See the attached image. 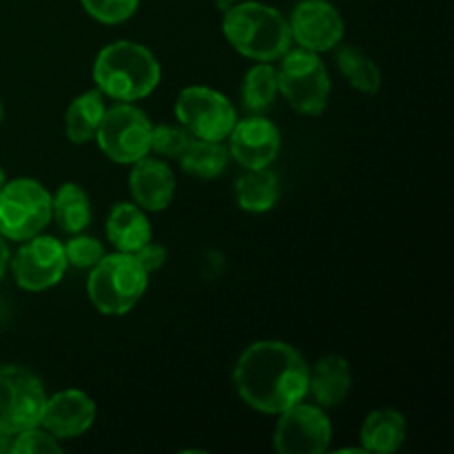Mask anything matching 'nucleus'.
<instances>
[{
  "instance_id": "1",
  "label": "nucleus",
  "mask_w": 454,
  "mask_h": 454,
  "mask_svg": "<svg viewBox=\"0 0 454 454\" xmlns=\"http://www.w3.org/2000/svg\"><path fill=\"white\" fill-rule=\"evenodd\" d=\"M310 368L297 348L286 341L262 340L239 355L233 384L244 403L264 415H279L304 402Z\"/></svg>"
},
{
  "instance_id": "2",
  "label": "nucleus",
  "mask_w": 454,
  "mask_h": 454,
  "mask_svg": "<svg viewBox=\"0 0 454 454\" xmlns=\"http://www.w3.org/2000/svg\"><path fill=\"white\" fill-rule=\"evenodd\" d=\"M162 78L158 58L145 44L115 40L98 53L93 82L102 96L118 102H136L151 96Z\"/></svg>"
},
{
  "instance_id": "3",
  "label": "nucleus",
  "mask_w": 454,
  "mask_h": 454,
  "mask_svg": "<svg viewBox=\"0 0 454 454\" xmlns=\"http://www.w3.org/2000/svg\"><path fill=\"white\" fill-rule=\"evenodd\" d=\"M222 31L231 47L257 62H275L291 49V27L275 7L257 0L235 3L224 12Z\"/></svg>"
},
{
  "instance_id": "4",
  "label": "nucleus",
  "mask_w": 454,
  "mask_h": 454,
  "mask_svg": "<svg viewBox=\"0 0 454 454\" xmlns=\"http://www.w3.org/2000/svg\"><path fill=\"white\" fill-rule=\"evenodd\" d=\"M149 273L137 264L131 253L105 255L91 269L87 282L89 300L102 315L118 317L127 315L145 295Z\"/></svg>"
},
{
  "instance_id": "5",
  "label": "nucleus",
  "mask_w": 454,
  "mask_h": 454,
  "mask_svg": "<svg viewBox=\"0 0 454 454\" xmlns=\"http://www.w3.org/2000/svg\"><path fill=\"white\" fill-rule=\"evenodd\" d=\"M278 69L279 93L288 105L306 115H319L331 98V75L319 53L309 49H288Z\"/></svg>"
},
{
  "instance_id": "6",
  "label": "nucleus",
  "mask_w": 454,
  "mask_h": 454,
  "mask_svg": "<svg viewBox=\"0 0 454 454\" xmlns=\"http://www.w3.org/2000/svg\"><path fill=\"white\" fill-rule=\"evenodd\" d=\"M51 222V193L31 177L0 186V233L12 242H27Z\"/></svg>"
},
{
  "instance_id": "7",
  "label": "nucleus",
  "mask_w": 454,
  "mask_h": 454,
  "mask_svg": "<svg viewBox=\"0 0 454 454\" xmlns=\"http://www.w3.org/2000/svg\"><path fill=\"white\" fill-rule=\"evenodd\" d=\"M153 124L133 102H118L105 109L96 137L102 153L118 164H133L151 153Z\"/></svg>"
},
{
  "instance_id": "8",
  "label": "nucleus",
  "mask_w": 454,
  "mask_h": 454,
  "mask_svg": "<svg viewBox=\"0 0 454 454\" xmlns=\"http://www.w3.org/2000/svg\"><path fill=\"white\" fill-rule=\"evenodd\" d=\"M176 118L193 137L224 142L238 122V111L224 93L193 84L177 96Z\"/></svg>"
},
{
  "instance_id": "9",
  "label": "nucleus",
  "mask_w": 454,
  "mask_h": 454,
  "mask_svg": "<svg viewBox=\"0 0 454 454\" xmlns=\"http://www.w3.org/2000/svg\"><path fill=\"white\" fill-rule=\"evenodd\" d=\"M44 395L38 377L22 366L0 368V433L13 434L40 426Z\"/></svg>"
},
{
  "instance_id": "10",
  "label": "nucleus",
  "mask_w": 454,
  "mask_h": 454,
  "mask_svg": "<svg viewBox=\"0 0 454 454\" xmlns=\"http://www.w3.org/2000/svg\"><path fill=\"white\" fill-rule=\"evenodd\" d=\"M333 439V426L322 406L295 403L279 412L275 428V450L282 454H322Z\"/></svg>"
},
{
  "instance_id": "11",
  "label": "nucleus",
  "mask_w": 454,
  "mask_h": 454,
  "mask_svg": "<svg viewBox=\"0 0 454 454\" xmlns=\"http://www.w3.org/2000/svg\"><path fill=\"white\" fill-rule=\"evenodd\" d=\"M65 244L51 235H34L13 255L12 269L16 284L29 293L56 286L67 270Z\"/></svg>"
},
{
  "instance_id": "12",
  "label": "nucleus",
  "mask_w": 454,
  "mask_h": 454,
  "mask_svg": "<svg viewBox=\"0 0 454 454\" xmlns=\"http://www.w3.org/2000/svg\"><path fill=\"white\" fill-rule=\"evenodd\" d=\"M291 38L309 51L324 53L340 47L344 38V18L340 16L335 4L328 0H301L293 9L291 20Z\"/></svg>"
},
{
  "instance_id": "13",
  "label": "nucleus",
  "mask_w": 454,
  "mask_h": 454,
  "mask_svg": "<svg viewBox=\"0 0 454 454\" xmlns=\"http://www.w3.org/2000/svg\"><path fill=\"white\" fill-rule=\"evenodd\" d=\"M231 158L244 168H266L275 162L282 146L279 129L269 118L253 114L251 118L238 120L229 133Z\"/></svg>"
},
{
  "instance_id": "14",
  "label": "nucleus",
  "mask_w": 454,
  "mask_h": 454,
  "mask_svg": "<svg viewBox=\"0 0 454 454\" xmlns=\"http://www.w3.org/2000/svg\"><path fill=\"white\" fill-rule=\"evenodd\" d=\"M96 421V402L78 388L60 390L44 402L40 426L56 439H74Z\"/></svg>"
},
{
  "instance_id": "15",
  "label": "nucleus",
  "mask_w": 454,
  "mask_h": 454,
  "mask_svg": "<svg viewBox=\"0 0 454 454\" xmlns=\"http://www.w3.org/2000/svg\"><path fill=\"white\" fill-rule=\"evenodd\" d=\"M129 189L137 207L160 213L171 207L173 195H176V176L167 162L145 155L133 162L131 173H129Z\"/></svg>"
},
{
  "instance_id": "16",
  "label": "nucleus",
  "mask_w": 454,
  "mask_h": 454,
  "mask_svg": "<svg viewBox=\"0 0 454 454\" xmlns=\"http://www.w3.org/2000/svg\"><path fill=\"white\" fill-rule=\"evenodd\" d=\"M353 386L350 364L340 355H326L313 366L309 375V395L322 408H335L348 397Z\"/></svg>"
},
{
  "instance_id": "17",
  "label": "nucleus",
  "mask_w": 454,
  "mask_h": 454,
  "mask_svg": "<svg viewBox=\"0 0 454 454\" xmlns=\"http://www.w3.org/2000/svg\"><path fill=\"white\" fill-rule=\"evenodd\" d=\"M106 238L120 253H136L151 239V224L145 208L136 202L115 204L106 217Z\"/></svg>"
},
{
  "instance_id": "18",
  "label": "nucleus",
  "mask_w": 454,
  "mask_h": 454,
  "mask_svg": "<svg viewBox=\"0 0 454 454\" xmlns=\"http://www.w3.org/2000/svg\"><path fill=\"white\" fill-rule=\"evenodd\" d=\"M362 448L375 454H393L402 448L406 439V417L393 408H380L372 411L364 419L359 430Z\"/></svg>"
},
{
  "instance_id": "19",
  "label": "nucleus",
  "mask_w": 454,
  "mask_h": 454,
  "mask_svg": "<svg viewBox=\"0 0 454 454\" xmlns=\"http://www.w3.org/2000/svg\"><path fill=\"white\" fill-rule=\"evenodd\" d=\"M279 198V177L266 168H247L235 182V200L239 208L248 213H266Z\"/></svg>"
},
{
  "instance_id": "20",
  "label": "nucleus",
  "mask_w": 454,
  "mask_h": 454,
  "mask_svg": "<svg viewBox=\"0 0 454 454\" xmlns=\"http://www.w3.org/2000/svg\"><path fill=\"white\" fill-rule=\"evenodd\" d=\"M105 96L98 89L84 91L75 98L65 114V131L74 145H84V142L96 137L100 120L105 115Z\"/></svg>"
},
{
  "instance_id": "21",
  "label": "nucleus",
  "mask_w": 454,
  "mask_h": 454,
  "mask_svg": "<svg viewBox=\"0 0 454 454\" xmlns=\"http://www.w3.org/2000/svg\"><path fill=\"white\" fill-rule=\"evenodd\" d=\"M51 217L65 233H82L91 222V202L87 191L74 182L62 184L56 195H51Z\"/></svg>"
},
{
  "instance_id": "22",
  "label": "nucleus",
  "mask_w": 454,
  "mask_h": 454,
  "mask_svg": "<svg viewBox=\"0 0 454 454\" xmlns=\"http://www.w3.org/2000/svg\"><path fill=\"white\" fill-rule=\"evenodd\" d=\"M229 146H226L224 142L193 137L177 162L182 164V168H184L189 176L202 177V180H213V177L222 176V171H224L226 164H229Z\"/></svg>"
},
{
  "instance_id": "23",
  "label": "nucleus",
  "mask_w": 454,
  "mask_h": 454,
  "mask_svg": "<svg viewBox=\"0 0 454 454\" xmlns=\"http://www.w3.org/2000/svg\"><path fill=\"white\" fill-rule=\"evenodd\" d=\"M279 82L278 67L270 62H257L247 71L242 82V105L251 114H264L278 100Z\"/></svg>"
},
{
  "instance_id": "24",
  "label": "nucleus",
  "mask_w": 454,
  "mask_h": 454,
  "mask_svg": "<svg viewBox=\"0 0 454 454\" xmlns=\"http://www.w3.org/2000/svg\"><path fill=\"white\" fill-rule=\"evenodd\" d=\"M337 65H340L341 75L357 91L368 93V96L380 93L381 84H384V75H381V69L368 53L359 51L353 44H346L337 51Z\"/></svg>"
},
{
  "instance_id": "25",
  "label": "nucleus",
  "mask_w": 454,
  "mask_h": 454,
  "mask_svg": "<svg viewBox=\"0 0 454 454\" xmlns=\"http://www.w3.org/2000/svg\"><path fill=\"white\" fill-rule=\"evenodd\" d=\"M193 140L189 131L184 127H173V124H158L151 131V151H155L162 158H173L180 160V155L184 153L189 142Z\"/></svg>"
},
{
  "instance_id": "26",
  "label": "nucleus",
  "mask_w": 454,
  "mask_h": 454,
  "mask_svg": "<svg viewBox=\"0 0 454 454\" xmlns=\"http://www.w3.org/2000/svg\"><path fill=\"white\" fill-rule=\"evenodd\" d=\"M84 12L102 25L127 22L140 7V0H80Z\"/></svg>"
},
{
  "instance_id": "27",
  "label": "nucleus",
  "mask_w": 454,
  "mask_h": 454,
  "mask_svg": "<svg viewBox=\"0 0 454 454\" xmlns=\"http://www.w3.org/2000/svg\"><path fill=\"white\" fill-rule=\"evenodd\" d=\"M65 255L67 264L75 266V269H93L105 257V247L100 244V239L91 238V235L75 233L65 244Z\"/></svg>"
},
{
  "instance_id": "28",
  "label": "nucleus",
  "mask_w": 454,
  "mask_h": 454,
  "mask_svg": "<svg viewBox=\"0 0 454 454\" xmlns=\"http://www.w3.org/2000/svg\"><path fill=\"white\" fill-rule=\"evenodd\" d=\"M12 454H49V452H62V446L58 439L53 437L49 430L43 426H34L22 433L13 434L12 442Z\"/></svg>"
},
{
  "instance_id": "29",
  "label": "nucleus",
  "mask_w": 454,
  "mask_h": 454,
  "mask_svg": "<svg viewBox=\"0 0 454 454\" xmlns=\"http://www.w3.org/2000/svg\"><path fill=\"white\" fill-rule=\"evenodd\" d=\"M133 257H136L137 260V264L142 266V269L146 270V273H153V270H158V269H162L164 266V262H167V248L162 247V244H158V242H146L145 247L142 248H137L136 253H131Z\"/></svg>"
},
{
  "instance_id": "30",
  "label": "nucleus",
  "mask_w": 454,
  "mask_h": 454,
  "mask_svg": "<svg viewBox=\"0 0 454 454\" xmlns=\"http://www.w3.org/2000/svg\"><path fill=\"white\" fill-rule=\"evenodd\" d=\"M9 262H12V253H9L7 238H4V235L0 233V279H3L4 273H7Z\"/></svg>"
},
{
  "instance_id": "31",
  "label": "nucleus",
  "mask_w": 454,
  "mask_h": 454,
  "mask_svg": "<svg viewBox=\"0 0 454 454\" xmlns=\"http://www.w3.org/2000/svg\"><path fill=\"white\" fill-rule=\"evenodd\" d=\"M12 450V437L4 433H0V454H7Z\"/></svg>"
},
{
  "instance_id": "32",
  "label": "nucleus",
  "mask_w": 454,
  "mask_h": 454,
  "mask_svg": "<svg viewBox=\"0 0 454 454\" xmlns=\"http://www.w3.org/2000/svg\"><path fill=\"white\" fill-rule=\"evenodd\" d=\"M213 3H215V7L220 9V12H226V9L233 7V4L238 3V0H213Z\"/></svg>"
},
{
  "instance_id": "33",
  "label": "nucleus",
  "mask_w": 454,
  "mask_h": 454,
  "mask_svg": "<svg viewBox=\"0 0 454 454\" xmlns=\"http://www.w3.org/2000/svg\"><path fill=\"white\" fill-rule=\"evenodd\" d=\"M4 184V171H3V167H0V186Z\"/></svg>"
},
{
  "instance_id": "34",
  "label": "nucleus",
  "mask_w": 454,
  "mask_h": 454,
  "mask_svg": "<svg viewBox=\"0 0 454 454\" xmlns=\"http://www.w3.org/2000/svg\"><path fill=\"white\" fill-rule=\"evenodd\" d=\"M3 115H4V106H3V100H0V122H3Z\"/></svg>"
}]
</instances>
